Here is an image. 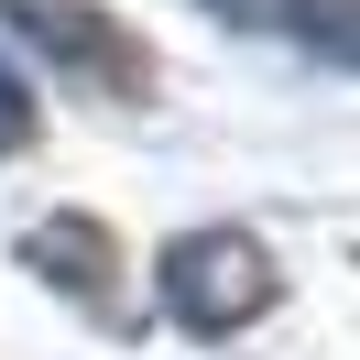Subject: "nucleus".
I'll list each match as a JSON object with an SVG mask.
<instances>
[{
	"mask_svg": "<svg viewBox=\"0 0 360 360\" xmlns=\"http://www.w3.org/2000/svg\"><path fill=\"white\" fill-rule=\"evenodd\" d=\"M153 284H164V316H175L186 338H229V328H251V316H273V251L262 240H240V229H186V240H164V262H153Z\"/></svg>",
	"mask_w": 360,
	"mask_h": 360,
	"instance_id": "nucleus-1",
	"label": "nucleus"
},
{
	"mask_svg": "<svg viewBox=\"0 0 360 360\" xmlns=\"http://www.w3.org/2000/svg\"><path fill=\"white\" fill-rule=\"evenodd\" d=\"M0 22L22 33V44H44L66 77H88L98 98H142L153 88V55H142L98 0H0Z\"/></svg>",
	"mask_w": 360,
	"mask_h": 360,
	"instance_id": "nucleus-2",
	"label": "nucleus"
},
{
	"mask_svg": "<svg viewBox=\"0 0 360 360\" xmlns=\"http://www.w3.org/2000/svg\"><path fill=\"white\" fill-rule=\"evenodd\" d=\"M33 262H44V284L88 295V306H110V273H120V240L98 219H44L33 229Z\"/></svg>",
	"mask_w": 360,
	"mask_h": 360,
	"instance_id": "nucleus-3",
	"label": "nucleus"
},
{
	"mask_svg": "<svg viewBox=\"0 0 360 360\" xmlns=\"http://www.w3.org/2000/svg\"><path fill=\"white\" fill-rule=\"evenodd\" d=\"M284 11H295L306 44H328V55H349V66H360V0H284Z\"/></svg>",
	"mask_w": 360,
	"mask_h": 360,
	"instance_id": "nucleus-4",
	"label": "nucleus"
},
{
	"mask_svg": "<svg viewBox=\"0 0 360 360\" xmlns=\"http://www.w3.org/2000/svg\"><path fill=\"white\" fill-rule=\"evenodd\" d=\"M22 142H33V88L0 66V153H22Z\"/></svg>",
	"mask_w": 360,
	"mask_h": 360,
	"instance_id": "nucleus-5",
	"label": "nucleus"
}]
</instances>
